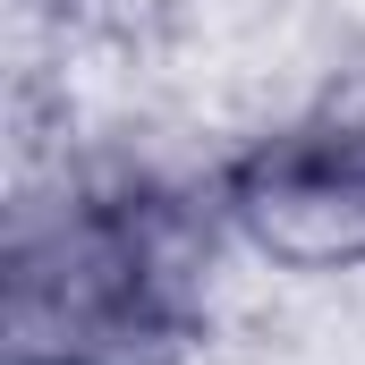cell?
Instances as JSON below:
<instances>
[{"label": "cell", "mask_w": 365, "mask_h": 365, "mask_svg": "<svg viewBox=\"0 0 365 365\" xmlns=\"http://www.w3.org/2000/svg\"><path fill=\"white\" fill-rule=\"evenodd\" d=\"M221 238L272 280L365 272V102H297L238 136L212 170Z\"/></svg>", "instance_id": "7a4b0ae2"}, {"label": "cell", "mask_w": 365, "mask_h": 365, "mask_svg": "<svg viewBox=\"0 0 365 365\" xmlns=\"http://www.w3.org/2000/svg\"><path fill=\"white\" fill-rule=\"evenodd\" d=\"M230 255L204 179H60L9 221V365H187Z\"/></svg>", "instance_id": "6da1fadb"}]
</instances>
